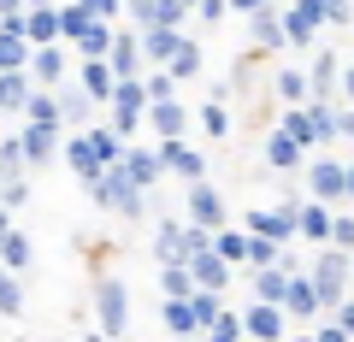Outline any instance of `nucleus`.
Listing matches in <instances>:
<instances>
[{"label":"nucleus","mask_w":354,"mask_h":342,"mask_svg":"<svg viewBox=\"0 0 354 342\" xmlns=\"http://www.w3.org/2000/svg\"><path fill=\"white\" fill-rule=\"evenodd\" d=\"M101 319H106V330L124 325V289H118V283H106V289H101Z\"/></svg>","instance_id":"obj_1"},{"label":"nucleus","mask_w":354,"mask_h":342,"mask_svg":"<svg viewBox=\"0 0 354 342\" xmlns=\"http://www.w3.org/2000/svg\"><path fill=\"white\" fill-rule=\"evenodd\" d=\"M0 254H6V266H24V260H30V242L12 236V230L0 225Z\"/></svg>","instance_id":"obj_2"},{"label":"nucleus","mask_w":354,"mask_h":342,"mask_svg":"<svg viewBox=\"0 0 354 342\" xmlns=\"http://www.w3.org/2000/svg\"><path fill=\"white\" fill-rule=\"evenodd\" d=\"M18 24H6V36H0V71H12V65H24V41L12 36Z\"/></svg>","instance_id":"obj_3"},{"label":"nucleus","mask_w":354,"mask_h":342,"mask_svg":"<svg viewBox=\"0 0 354 342\" xmlns=\"http://www.w3.org/2000/svg\"><path fill=\"white\" fill-rule=\"evenodd\" d=\"M189 207H195V218H201V225H218V195H213V189H195Z\"/></svg>","instance_id":"obj_4"},{"label":"nucleus","mask_w":354,"mask_h":342,"mask_svg":"<svg viewBox=\"0 0 354 342\" xmlns=\"http://www.w3.org/2000/svg\"><path fill=\"white\" fill-rule=\"evenodd\" d=\"M189 266H195V278H201V283H225V266H218L213 254H195Z\"/></svg>","instance_id":"obj_5"},{"label":"nucleus","mask_w":354,"mask_h":342,"mask_svg":"<svg viewBox=\"0 0 354 342\" xmlns=\"http://www.w3.org/2000/svg\"><path fill=\"white\" fill-rule=\"evenodd\" d=\"M319 289L337 301V289H342V260H325V272H319Z\"/></svg>","instance_id":"obj_6"},{"label":"nucleus","mask_w":354,"mask_h":342,"mask_svg":"<svg viewBox=\"0 0 354 342\" xmlns=\"http://www.w3.org/2000/svg\"><path fill=\"white\" fill-rule=\"evenodd\" d=\"M153 124H160V130H165V136H171V130H177V124H183V113H177V106H171V101H160V106H153Z\"/></svg>","instance_id":"obj_7"},{"label":"nucleus","mask_w":354,"mask_h":342,"mask_svg":"<svg viewBox=\"0 0 354 342\" xmlns=\"http://www.w3.org/2000/svg\"><path fill=\"white\" fill-rule=\"evenodd\" d=\"M290 30H295V36H307V30H313V0H301V6L290 12Z\"/></svg>","instance_id":"obj_8"},{"label":"nucleus","mask_w":354,"mask_h":342,"mask_svg":"<svg viewBox=\"0 0 354 342\" xmlns=\"http://www.w3.org/2000/svg\"><path fill=\"white\" fill-rule=\"evenodd\" d=\"M24 101V83H18V77H0V106H18Z\"/></svg>","instance_id":"obj_9"},{"label":"nucleus","mask_w":354,"mask_h":342,"mask_svg":"<svg viewBox=\"0 0 354 342\" xmlns=\"http://www.w3.org/2000/svg\"><path fill=\"white\" fill-rule=\"evenodd\" d=\"M0 313H18V283L0 272Z\"/></svg>","instance_id":"obj_10"},{"label":"nucleus","mask_w":354,"mask_h":342,"mask_svg":"<svg viewBox=\"0 0 354 342\" xmlns=\"http://www.w3.org/2000/svg\"><path fill=\"white\" fill-rule=\"evenodd\" d=\"M342 183H348V178H342L337 165H325V171H319V189H325V195H337V189H342Z\"/></svg>","instance_id":"obj_11"},{"label":"nucleus","mask_w":354,"mask_h":342,"mask_svg":"<svg viewBox=\"0 0 354 342\" xmlns=\"http://www.w3.org/2000/svg\"><path fill=\"white\" fill-rule=\"evenodd\" d=\"M290 307H295V313H313V289H307V283H295V289H290Z\"/></svg>","instance_id":"obj_12"},{"label":"nucleus","mask_w":354,"mask_h":342,"mask_svg":"<svg viewBox=\"0 0 354 342\" xmlns=\"http://www.w3.org/2000/svg\"><path fill=\"white\" fill-rule=\"evenodd\" d=\"M248 330H260V336H272V330H278V319H272V313H248Z\"/></svg>","instance_id":"obj_13"},{"label":"nucleus","mask_w":354,"mask_h":342,"mask_svg":"<svg viewBox=\"0 0 354 342\" xmlns=\"http://www.w3.org/2000/svg\"><path fill=\"white\" fill-rule=\"evenodd\" d=\"M148 53H177V41L165 36V30H153V36H148Z\"/></svg>","instance_id":"obj_14"},{"label":"nucleus","mask_w":354,"mask_h":342,"mask_svg":"<svg viewBox=\"0 0 354 342\" xmlns=\"http://www.w3.org/2000/svg\"><path fill=\"white\" fill-rule=\"evenodd\" d=\"M53 30H59V18H48V12L30 18V36H53Z\"/></svg>","instance_id":"obj_15"},{"label":"nucleus","mask_w":354,"mask_h":342,"mask_svg":"<svg viewBox=\"0 0 354 342\" xmlns=\"http://www.w3.org/2000/svg\"><path fill=\"white\" fill-rule=\"evenodd\" d=\"M130 171H136V178L148 183V178H153V153H136V160H130Z\"/></svg>","instance_id":"obj_16"},{"label":"nucleus","mask_w":354,"mask_h":342,"mask_svg":"<svg viewBox=\"0 0 354 342\" xmlns=\"http://www.w3.org/2000/svg\"><path fill=\"white\" fill-rule=\"evenodd\" d=\"M348 189H354V171H348Z\"/></svg>","instance_id":"obj_17"},{"label":"nucleus","mask_w":354,"mask_h":342,"mask_svg":"<svg viewBox=\"0 0 354 342\" xmlns=\"http://www.w3.org/2000/svg\"><path fill=\"white\" fill-rule=\"evenodd\" d=\"M348 89H354V77H348Z\"/></svg>","instance_id":"obj_18"}]
</instances>
